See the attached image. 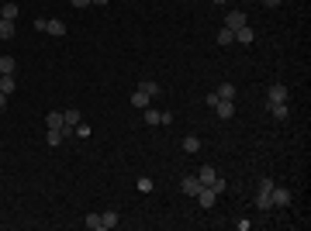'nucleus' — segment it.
<instances>
[{"label": "nucleus", "mask_w": 311, "mask_h": 231, "mask_svg": "<svg viewBox=\"0 0 311 231\" xmlns=\"http://www.w3.org/2000/svg\"><path fill=\"white\" fill-rule=\"evenodd\" d=\"M0 90H3L7 97H10V93L17 90V79H14V73H7V76H0Z\"/></svg>", "instance_id": "2eb2a0df"}, {"label": "nucleus", "mask_w": 311, "mask_h": 231, "mask_svg": "<svg viewBox=\"0 0 311 231\" xmlns=\"http://www.w3.org/2000/svg\"><path fill=\"white\" fill-rule=\"evenodd\" d=\"M83 225H86L90 231H104V221H100V214H86V218H83Z\"/></svg>", "instance_id": "aec40b11"}, {"label": "nucleus", "mask_w": 311, "mask_h": 231, "mask_svg": "<svg viewBox=\"0 0 311 231\" xmlns=\"http://www.w3.org/2000/svg\"><path fill=\"white\" fill-rule=\"evenodd\" d=\"M159 114H162V111H153V107H146V124H159Z\"/></svg>", "instance_id": "cd10ccee"}, {"label": "nucleus", "mask_w": 311, "mask_h": 231, "mask_svg": "<svg viewBox=\"0 0 311 231\" xmlns=\"http://www.w3.org/2000/svg\"><path fill=\"white\" fill-rule=\"evenodd\" d=\"M139 190H142V193H153V179L142 176V179H139Z\"/></svg>", "instance_id": "c756f323"}, {"label": "nucleus", "mask_w": 311, "mask_h": 231, "mask_svg": "<svg viewBox=\"0 0 311 231\" xmlns=\"http://www.w3.org/2000/svg\"><path fill=\"white\" fill-rule=\"evenodd\" d=\"M14 31H17V24H14V21H7V17H0V38L7 42V38H14Z\"/></svg>", "instance_id": "4468645a"}, {"label": "nucleus", "mask_w": 311, "mask_h": 231, "mask_svg": "<svg viewBox=\"0 0 311 231\" xmlns=\"http://www.w3.org/2000/svg\"><path fill=\"white\" fill-rule=\"evenodd\" d=\"M45 21H49V17H35V21H31V28H35V31H45Z\"/></svg>", "instance_id": "7c9ffc66"}, {"label": "nucleus", "mask_w": 311, "mask_h": 231, "mask_svg": "<svg viewBox=\"0 0 311 231\" xmlns=\"http://www.w3.org/2000/svg\"><path fill=\"white\" fill-rule=\"evenodd\" d=\"M215 200H218V193H215V190H208V186L197 193V204H201L204 211H211V207H215Z\"/></svg>", "instance_id": "1a4fd4ad"}, {"label": "nucleus", "mask_w": 311, "mask_h": 231, "mask_svg": "<svg viewBox=\"0 0 311 231\" xmlns=\"http://www.w3.org/2000/svg\"><path fill=\"white\" fill-rule=\"evenodd\" d=\"M215 3H229V0H215Z\"/></svg>", "instance_id": "c9c22d12"}, {"label": "nucleus", "mask_w": 311, "mask_h": 231, "mask_svg": "<svg viewBox=\"0 0 311 231\" xmlns=\"http://www.w3.org/2000/svg\"><path fill=\"white\" fill-rule=\"evenodd\" d=\"M149 100H153V97H149L146 90H135V93H132V107H139V111H146V107H149Z\"/></svg>", "instance_id": "9d476101"}, {"label": "nucleus", "mask_w": 311, "mask_h": 231, "mask_svg": "<svg viewBox=\"0 0 311 231\" xmlns=\"http://www.w3.org/2000/svg\"><path fill=\"white\" fill-rule=\"evenodd\" d=\"M139 90H146L149 97H156V93H159V83H156V79H142V83H139Z\"/></svg>", "instance_id": "5701e85b"}, {"label": "nucleus", "mask_w": 311, "mask_h": 231, "mask_svg": "<svg viewBox=\"0 0 311 231\" xmlns=\"http://www.w3.org/2000/svg\"><path fill=\"white\" fill-rule=\"evenodd\" d=\"M180 190H183L187 197H197V193L204 190V183H201L197 176H183V179H180Z\"/></svg>", "instance_id": "7ed1b4c3"}, {"label": "nucleus", "mask_w": 311, "mask_h": 231, "mask_svg": "<svg viewBox=\"0 0 311 231\" xmlns=\"http://www.w3.org/2000/svg\"><path fill=\"white\" fill-rule=\"evenodd\" d=\"M273 186H277V183H273L270 176H259V183H256V190H259V193H270Z\"/></svg>", "instance_id": "b1692460"}, {"label": "nucleus", "mask_w": 311, "mask_h": 231, "mask_svg": "<svg viewBox=\"0 0 311 231\" xmlns=\"http://www.w3.org/2000/svg\"><path fill=\"white\" fill-rule=\"evenodd\" d=\"M77 124H79V111H77V107H66V111H63V135L70 138Z\"/></svg>", "instance_id": "f03ea898"}, {"label": "nucleus", "mask_w": 311, "mask_h": 231, "mask_svg": "<svg viewBox=\"0 0 311 231\" xmlns=\"http://www.w3.org/2000/svg\"><path fill=\"white\" fill-rule=\"evenodd\" d=\"M291 100V90L284 86V83H273L270 90H266V107H273V104H287Z\"/></svg>", "instance_id": "f257e3e1"}, {"label": "nucleus", "mask_w": 311, "mask_h": 231, "mask_svg": "<svg viewBox=\"0 0 311 231\" xmlns=\"http://www.w3.org/2000/svg\"><path fill=\"white\" fill-rule=\"evenodd\" d=\"M235 97H238L235 83H222V90H218V100H235Z\"/></svg>", "instance_id": "dca6fc26"}, {"label": "nucleus", "mask_w": 311, "mask_h": 231, "mask_svg": "<svg viewBox=\"0 0 311 231\" xmlns=\"http://www.w3.org/2000/svg\"><path fill=\"white\" fill-rule=\"evenodd\" d=\"M90 3H97V7H107V3H111V0H90Z\"/></svg>", "instance_id": "f704fd0d"}, {"label": "nucleus", "mask_w": 311, "mask_h": 231, "mask_svg": "<svg viewBox=\"0 0 311 231\" xmlns=\"http://www.w3.org/2000/svg\"><path fill=\"white\" fill-rule=\"evenodd\" d=\"M235 42H238V45H252V42H256V31H252L249 24H245V28H235Z\"/></svg>", "instance_id": "6e6552de"}, {"label": "nucleus", "mask_w": 311, "mask_h": 231, "mask_svg": "<svg viewBox=\"0 0 311 231\" xmlns=\"http://www.w3.org/2000/svg\"><path fill=\"white\" fill-rule=\"evenodd\" d=\"M232 42H235V31H232V28H222V31H218V45H222V49H229Z\"/></svg>", "instance_id": "6ab92c4d"}, {"label": "nucleus", "mask_w": 311, "mask_h": 231, "mask_svg": "<svg viewBox=\"0 0 311 231\" xmlns=\"http://www.w3.org/2000/svg\"><path fill=\"white\" fill-rule=\"evenodd\" d=\"M7 73H14V59L10 56H0V76H7Z\"/></svg>", "instance_id": "393cba45"}, {"label": "nucleus", "mask_w": 311, "mask_h": 231, "mask_svg": "<svg viewBox=\"0 0 311 231\" xmlns=\"http://www.w3.org/2000/svg\"><path fill=\"white\" fill-rule=\"evenodd\" d=\"M70 3H73V7H79V10H83V7H90V0H70Z\"/></svg>", "instance_id": "2f4dec72"}, {"label": "nucleus", "mask_w": 311, "mask_h": 231, "mask_svg": "<svg viewBox=\"0 0 311 231\" xmlns=\"http://www.w3.org/2000/svg\"><path fill=\"white\" fill-rule=\"evenodd\" d=\"M245 24H249V17H245V14H242V10H229V14H225V28H245Z\"/></svg>", "instance_id": "39448f33"}, {"label": "nucleus", "mask_w": 311, "mask_h": 231, "mask_svg": "<svg viewBox=\"0 0 311 231\" xmlns=\"http://www.w3.org/2000/svg\"><path fill=\"white\" fill-rule=\"evenodd\" d=\"M263 3H266V7H280V0H263Z\"/></svg>", "instance_id": "72a5a7b5"}, {"label": "nucleus", "mask_w": 311, "mask_h": 231, "mask_svg": "<svg viewBox=\"0 0 311 231\" xmlns=\"http://www.w3.org/2000/svg\"><path fill=\"white\" fill-rule=\"evenodd\" d=\"M3 107H7V93L0 90V111H3Z\"/></svg>", "instance_id": "473e14b6"}, {"label": "nucleus", "mask_w": 311, "mask_h": 231, "mask_svg": "<svg viewBox=\"0 0 311 231\" xmlns=\"http://www.w3.org/2000/svg\"><path fill=\"white\" fill-rule=\"evenodd\" d=\"M0 17H7V21H17V3H3V7H0Z\"/></svg>", "instance_id": "4be33fe9"}, {"label": "nucleus", "mask_w": 311, "mask_h": 231, "mask_svg": "<svg viewBox=\"0 0 311 231\" xmlns=\"http://www.w3.org/2000/svg\"><path fill=\"white\" fill-rule=\"evenodd\" d=\"M45 142H49V149H56V145H63V142H66V135H63L59 128H49V135H45Z\"/></svg>", "instance_id": "f8f14e48"}, {"label": "nucleus", "mask_w": 311, "mask_h": 231, "mask_svg": "<svg viewBox=\"0 0 311 231\" xmlns=\"http://www.w3.org/2000/svg\"><path fill=\"white\" fill-rule=\"evenodd\" d=\"M208 190H215V193H225V179H222V176H215V179L208 183Z\"/></svg>", "instance_id": "bb28decb"}, {"label": "nucleus", "mask_w": 311, "mask_h": 231, "mask_svg": "<svg viewBox=\"0 0 311 231\" xmlns=\"http://www.w3.org/2000/svg\"><path fill=\"white\" fill-rule=\"evenodd\" d=\"M256 207H259V211H270V207H273L270 193H259V190H256Z\"/></svg>", "instance_id": "412c9836"}, {"label": "nucleus", "mask_w": 311, "mask_h": 231, "mask_svg": "<svg viewBox=\"0 0 311 231\" xmlns=\"http://www.w3.org/2000/svg\"><path fill=\"white\" fill-rule=\"evenodd\" d=\"M266 111H270L277 121H287V114H291V107H287V104H273V107H266Z\"/></svg>", "instance_id": "f3484780"}, {"label": "nucleus", "mask_w": 311, "mask_h": 231, "mask_svg": "<svg viewBox=\"0 0 311 231\" xmlns=\"http://www.w3.org/2000/svg\"><path fill=\"white\" fill-rule=\"evenodd\" d=\"M100 221H104V231L118 228V211H104V214H100Z\"/></svg>", "instance_id": "a211bd4d"}, {"label": "nucleus", "mask_w": 311, "mask_h": 231, "mask_svg": "<svg viewBox=\"0 0 311 231\" xmlns=\"http://www.w3.org/2000/svg\"><path fill=\"white\" fill-rule=\"evenodd\" d=\"M215 111H218V117H222V121H229V117H235V100H218V104H215Z\"/></svg>", "instance_id": "423d86ee"}, {"label": "nucleus", "mask_w": 311, "mask_h": 231, "mask_svg": "<svg viewBox=\"0 0 311 231\" xmlns=\"http://www.w3.org/2000/svg\"><path fill=\"white\" fill-rule=\"evenodd\" d=\"M270 200H273V207H291V200H294V193L291 190H270Z\"/></svg>", "instance_id": "20e7f679"}, {"label": "nucleus", "mask_w": 311, "mask_h": 231, "mask_svg": "<svg viewBox=\"0 0 311 231\" xmlns=\"http://www.w3.org/2000/svg\"><path fill=\"white\" fill-rule=\"evenodd\" d=\"M215 176H218V169H215V166H201V169H197V179H201L204 186H208V183H211Z\"/></svg>", "instance_id": "ddd939ff"}, {"label": "nucleus", "mask_w": 311, "mask_h": 231, "mask_svg": "<svg viewBox=\"0 0 311 231\" xmlns=\"http://www.w3.org/2000/svg\"><path fill=\"white\" fill-rule=\"evenodd\" d=\"M86 135H90V128H86V124L79 121L77 128H73V135H70V138H86Z\"/></svg>", "instance_id": "c85d7f7f"}, {"label": "nucleus", "mask_w": 311, "mask_h": 231, "mask_svg": "<svg viewBox=\"0 0 311 231\" xmlns=\"http://www.w3.org/2000/svg\"><path fill=\"white\" fill-rule=\"evenodd\" d=\"M45 35H56V38H63V35H66V24H63L59 17H49V21H45Z\"/></svg>", "instance_id": "0eeeda50"}, {"label": "nucleus", "mask_w": 311, "mask_h": 231, "mask_svg": "<svg viewBox=\"0 0 311 231\" xmlns=\"http://www.w3.org/2000/svg\"><path fill=\"white\" fill-rule=\"evenodd\" d=\"M183 149H187V152H197V149H201V138L187 135V138H183Z\"/></svg>", "instance_id": "a878e982"}, {"label": "nucleus", "mask_w": 311, "mask_h": 231, "mask_svg": "<svg viewBox=\"0 0 311 231\" xmlns=\"http://www.w3.org/2000/svg\"><path fill=\"white\" fill-rule=\"evenodd\" d=\"M45 128H59L63 131V111H49L45 114Z\"/></svg>", "instance_id": "9b49d317"}]
</instances>
